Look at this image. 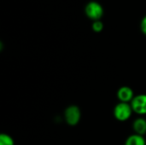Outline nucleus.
I'll list each match as a JSON object with an SVG mask.
<instances>
[{
    "label": "nucleus",
    "mask_w": 146,
    "mask_h": 145,
    "mask_svg": "<svg viewBox=\"0 0 146 145\" xmlns=\"http://www.w3.org/2000/svg\"><path fill=\"white\" fill-rule=\"evenodd\" d=\"M133 111L130 103H118L113 110V115L115 120L121 122L127 121L132 116Z\"/></svg>",
    "instance_id": "nucleus-1"
},
{
    "label": "nucleus",
    "mask_w": 146,
    "mask_h": 145,
    "mask_svg": "<svg viewBox=\"0 0 146 145\" xmlns=\"http://www.w3.org/2000/svg\"><path fill=\"white\" fill-rule=\"evenodd\" d=\"M65 122L70 126H77L81 120V110L77 105H69L64 110Z\"/></svg>",
    "instance_id": "nucleus-2"
},
{
    "label": "nucleus",
    "mask_w": 146,
    "mask_h": 145,
    "mask_svg": "<svg viewBox=\"0 0 146 145\" xmlns=\"http://www.w3.org/2000/svg\"><path fill=\"white\" fill-rule=\"evenodd\" d=\"M85 13L86 15L91 19L92 21H99L102 19L104 14V7L101 3L96 1H91L87 3V4L85 7Z\"/></svg>",
    "instance_id": "nucleus-3"
},
{
    "label": "nucleus",
    "mask_w": 146,
    "mask_h": 145,
    "mask_svg": "<svg viewBox=\"0 0 146 145\" xmlns=\"http://www.w3.org/2000/svg\"><path fill=\"white\" fill-rule=\"evenodd\" d=\"M133 113L139 115H146V94L136 95L130 103Z\"/></svg>",
    "instance_id": "nucleus-4"
},
{
    "label": "nucleus",
    "mask_w": 146,
    "mask_h": 145,
    "mask_svg": "<svg viewBox=\"0 0 146 145\" xmlns=\"http://www.w3.org/2000/svg\"><path fill=\"white\" fill-rule=\"evenodd\" d=\"M116 97H117L120 103H130L132 102V100L133 99V97H135V95H134V92L131 87L127 86V85H123L117 90Z\"/></svg>",
    "instance_id": "nucleus-5"
},
{
    "label": "nucleus",
    "mask_w": 146,
    "mask_h": 145,
    "mask_svg": "<svg viewBox=\"0 0 146 145\" xmlns=\"http://www.w3.org/2000/svg\"><path fill=\"white\" fill-rule=\"evenodd\" d=\"M133 130L135 134L145 136L146 134V120L143 117L137 118L133 123Z\"/></svg>",
    "instance_id": "nucleus-6"
},
{
    "label": "nucleus",
    "mask_w": 146,
    "mask_h": 145,
    "mask_svg": "<svg viewBox=\"0 0 146 145\" xmlns=\"http://www.w3.org/2000/svg\"><path fill=\"white\" fill-rule=\"evenodd\" d=\"M124 145H146V141L144 136L133 133L127 137Z\"/></svg>",
    "instance_id": "nucleus-7"
},
{
    "label": "nucleus",
    "mask_w": 146,
    "mask_h": 145,
    "mask_svg": "<svg viewBox=\"0 0 146 145\" xmlns=\"http://www.w3.org/2000/svg\"><path fill=\"white\" fill-rule=\"evenodd\" d=\"M0 145H15V140L10 135L7 133H1Z\"/></svg>",
    "instance_id": "nucleus-8"
},
{
    "label": "nucleus",
    "mask_w": 146,
    "mask_h": 145,
    "mask_svg": "<svg viewBox=\"0 0 146 145\" xmlns=\"http://www.w3.org/2000/svg\"><path fill=\"white\" fill-rule=\"evenodd\" d=\"M104 23L101 20L93 21L92 25V28L93 32H101L104 30Z\"/></svg>",
    "instance_id": "nucleus-9"
},
{
    "label": "nucleus",
    "mask_w": 146,
    "mask_h": 145,
    "mask_svg": "<svg viewBox=\"0 0 146 145\" xmlns=\"http://www.w3.org/2000/svg\"><path fill=\"white\" fill-rule=\"evenodd\" d=\"M140 30L143 32V34H145L146 36V15L143 17V19L141 20L140 22Z\"/></svg>",
    "instance_id": "nucleus-10"
}]
</instances>
